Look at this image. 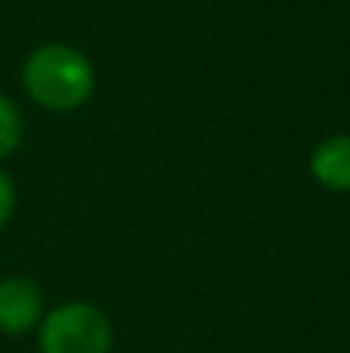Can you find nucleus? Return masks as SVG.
Instances as JSON below:
<instances>
[{
    "label": "nucleus",
    "instance_id": "1",
    "mask_svg": "<svg viewBox=\"0 0 350 353\" xmlns=\"http://www.w3.org/2000/svg\"><path fill=\"white\" fill-rule=\"evenodd\" d=\"M22 87L41 109L74 112L96 93V68L84 50L50 41L34 47L22 62Z\"/></svg>",
    "mask_w": 350,
    "mask_h": 353
},
{
    "label": "nucleus",
    "instance_id": "2",
    "mask_svg": "<svg viewBox=\"0 0 350 353\" xmlns=\"http://www.w3.org/2000/svg\"><path fill=\"white\" fill-rule=\"evenodd\" d=\"M115 344L112 319L90 301H62L37 325L41 353H109Z\"/></svg>",
    "mask_w": 350,
    "mask_h": 353
},
{
    "label": "nucleus",
    "instance_id": "3",
    "mask_svg": "<svg viewBox=\"0 0 350 353\" xmlns=\"http://www.w3.org/2000/svg\"><path fill=\"white\" fill-rule=\"evenodd\" d=\"M43 313V292L34 279L19 273L0 279V335L22 338L37 332Z\"/></svg>",
    "mask_w": 350,
    "mask_h": 353
},
{
    "label": "nucleus",
    "instance_id": "4",
    "mask_svg": "<svg viewBox=\"0 0 350 353\" xmlns=\"http://www.w3.org/2000/svg\"><path fill=\"white\" fill-rule=\"evenodd\" d=\"M310 176L329 192H350V134H329L310 152Z\"/></svg>",
    "mask_w": 350,
    "mask_h": 353
},
{
    "label": "nucleus",
    "instance_id": "5",
    "mask_svg": "<svg viewBox=\"0 0 350 353\" xmlns=\"http://www.w3.org/2000/svg\"><path fill=\"white\" fill-rule=\"evenodd\" d=\"M25 140V118L16 99L0 93V161L10 159Z\"/></svg>",
    "mask_w": 350,
    "mask_h": 353
},
{
    "label": "nucleus",
    "instance_id": "6",
    "mask_svg": "<svg viewBox=\"0 0 350 353\" xmlns=\"http://www.w3.org/2000/svg\"><path fill=\"white\" fill-rule=\"evenodd\" d=\"M12 214H16V186H12L10 174L0 168V230L12 220Z\"/></svg>",
    "mask_w": 350,
    "mask_h": 353
}]
</instances>
